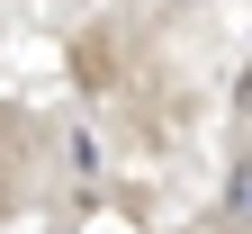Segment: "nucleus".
Listing matches in <instances>:
<instances>
[{
    "label": "nucleus",
    "instance_id": "1",
    "mask_svg": "<svg viewBox=\"0 0 252 234\" xmlns=\"http://www.w3.org/2000/svg\"><path fill=\"white\" fill-rule=\"evenodd\" d=\"M234 216H252V153H243V171H234V198H225Z\"/></svg>",
    "mask_w": 252,
    "mask_h": 234
}]
</instances>
